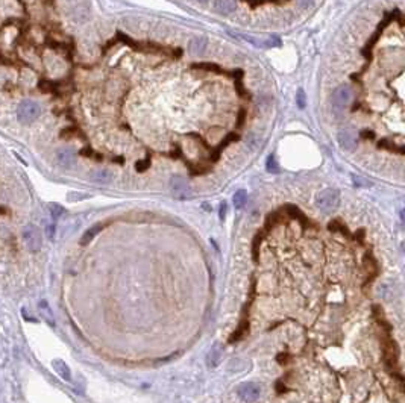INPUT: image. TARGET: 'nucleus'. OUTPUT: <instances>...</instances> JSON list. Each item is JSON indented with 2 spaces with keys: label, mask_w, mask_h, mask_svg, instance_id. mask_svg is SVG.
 I'll use <instances>...</instances> for the list:
<instances>
[{
  "label": "nucleus",
  "mask_w": 405,
  "mask_h": 403,
  "mask_svg": "<svg viewBox=\"0 0 405 403\" xmlns=\"http://www.w3.org/2000/svg\"><path fill=\"white\" fill-rule=\"evenodd\" d=\"M296 102H298V106H299V108H305V94H304V91H299V92H298Z\"/></svg>",
  "instance_id": "obj_24"
},
{
  "label": "nucleus",
  "mask_w": 405,
  "mask_h": 403,
  "mask_svg": "<svg viewBox=\"0 0 405 403\" xmlns=\"http://www.w3.org/2000/svg\"><path fill=\"white\" fill-rule=\"evenodd\" d=\"M21 236H23V241H25V246L29 252H32V253L40 252V249L43 246V235L37 226L26 224L25 227H23Z\"/></svg>",
  "instance_id": "obj_3"
},
{
  "label": "nucleus",
  "mask_w": 405,
  "mask_h": 403,
  "mask_svg": "<svg viewBox=\"0 0 405 403\" xmlns=\"http://www.w3.org/2000/svg\"><path fill=\"white\" fill-rule=\"evenodd\" d=\"M222 349H220V346L216 343L214 344L211 349H209V352H208V355H206V365L209 367V368H216L217 365H219V362H220V359H222Z\"/></svg>",
  "instance_id": "obj_10"
},
{
  "label": "nucleus",
  "mask_w": 405,
  "mask_h": 403,
  "mask_svg": "<svg viewBox=\"0 0 405 403\" xmlns=\"http://www.w3.org/2000/svg\"><path fill=\"white\" fill-rule=\"evenodd\" d=\"M170 189L176 199H190L192 197V188H190L188 182L181 176H173L170 180Z\"/></svg>",
  "instance_id": "obj_6"
},
{
  "label": "nucleus",
  "mask_w": 405,
  "mask_h": 403,
  "mask_svg": "<svg viewBox=\"0 0 405 403\" xmlns=\"http://www.w3.org/2000/svg\"><path fill=\"white\" fill-rule=\"evenodd\" d=\"M56 162L62 169H71L76 162V155L71 149L62 147V149L56 150Z\"/></svg>",
  "instance_id": "obj_7"
},
{
  "label": "nucleus",
  "mask_w": 405,
  "mask_h": 403,
  "mask_svg": "<svg viewBox=\"0 0 405 403\" xmlns=\"http://www.w3.org/2000/svg\"><path fill=\"white\" fill-rule=\"evenodd\" d=\"M351 99H352V90L348 84H343L339 88H336L334 92H332V97H331L332 105H334L337 109H343L345 106H348Z\"/></svg>",
  "instance_id": "obj_5"
},
{
  "label": "nucleus",
  "mask_w": 405,
  "mask_h": 403,
  "mask_svg": "<svg viewBox=\"0 0 405 403\" xmlns=\"http://www.w3.org/2000/svg\"><path fill=\"white\" fill-rule=\"evenodd\" d=\"M46 233H47V236H49V238L52 240L53 236H55V224H47V227H46Z\"/></svg>",
  "instance_id": "obj_25"
},
{
  "label": "nucleus",
  "mask_w": 405,
  "mask_h": 403,
  "mask_svg": "<svg viewBox=\"0 0 405 403\" xmlns=\"http://www.w3.org/2000/svg\"><path fill=\"white\" fill-rule=\"evenodd\" d=\"M49 211H51V216H52L53 220H58L65 212V209L61 205H58V203H51L49 205Z\"/></svg>",
  "instance_id": "obj_19"
},
{
  "label": "nucleus",
  "mask_w": 405,
  "mask_h": 403,
  "mask_svg": "<svg viewBox=\"0 0 405 403\" xmlns=\"http://www.w3.org/2000/svg\"><path fill=\"white\" fill-rule=\"evenodd\" d=\"M193 68H199V70H206V72H216V73H220L222 70L219 65L216 64H211V62H201V64H195Z\"/></svg>",
  "instance_id": "obj_18"
},
{
  "label": "nucleus",
  "mask_w": 405,
  "mask_h": 403,
  "mask_svg": "<svg viewBox=\"0 0 405 403\" xmlns=\"http://www.w3.org/2000/svg\"><path fill=\"white\" fill-rule=\"evenodd\" d=\"M261 390L263 388H261V385L256 382H243L242 385L237 387V394L243 402L252 403L261 396Z\"/></svg>",
  "instance_id": "obj_4"
},
{
  "label": "nucleus",
  "mask_w": 405,
  "mask_h": 403,
  "mask_svg": "<svg viewBox=\"0 0 405 403\" xmlns=\"http://www.w3.org/2000/svg\"><path fill=\"white\" fill-rule=\"evenodd\" d=\"M261 238H263V235H256L255 240H253V259L258 261V244L261 243Z\"/></svg>",
  "instance_id": "obj_22"
},
{
  "label": "nucleus",
  "mask_w": 405,
  "mask_h": 403,
  "mask_svg": "<svg viewBox=\"0 0 405 403\" xmlns=\"http://www.w3.org/2000/svg\"><path fill=\"white\" fill-rule=\"evenodd\" d=\"M40 114H41V108L34 100H23L18 105V109H17V118H18V122L23 123V125L34 123L40 117Z\"/></svg>",
  "instance_id": "obj_2"
},
{
  "label": "nucleus",
  "mask_w": 405,
  "mask_h": 403,
  "mask_svg": "<svg viewBox=\"0 0 405 403\" xmlns=\"http://www.w3.org/2000/svg\"><path fill=\"white\" fill-rule=\"evenodd\" d=\"M235 8H237L235 0H214V9L219 14H223V15L232 14Z\"/></svg>",
  "instance_id": "obj_11"
},
{
  "label": "nucleus",
  "mask_w": 405,
  "mask_h": 403,
  "mask_svg": "<svg viewBox=\"0 0 405 403\" xmlns=\"http://www.w3.org/2000/svg\"><path fill=\"white\" fill-rule=\"evenodd\" d=\"M114 175L106 170V169H99V170H94L91 175H90V179L96 183H109L112 180Z\"/></svg>",
  "instance_id": "obj_12"
},
{
  "label": "nucleus",
  "mask_w": 405,
  "mask_h": 403,
  "mask_svg": "<svg viewBox=\"0 0 405 403\" xmlns=\"http://www.w3.org/2000/svg\"><path fill=\"white\" fill-rule=\"evenodd\" d=\"M149 164H151V159L148 158V159H145V161H141V162H137V165H135V169L138 170V172H145L148 167H149Z\"/></svg>",
  "instance_id": "obj_23"
},
{
  "label": "nucleus",
  "mask_w": 405,
  "mask_h": 403,
  "mask_svg": "<svg viewBox=\"0 0 405 403\" xmlns=\"http://www.w3.org/2000/svg\"><path fill=\"white\" fill-rule=\"evenodd\" d=\"M225 216H226V203L223 202V203L220 205V219L223 220V219H225Z\"/></svg>",
  "instance_id": "obj_26"
},
{
  "label": "nucleus",
  "mask_w": 405,
  "mask_h": 403,
  "mask_svg": "<svg viewBox=\"0 0 405 403\" xmlns=\"http://www.w3.org/2000/svg\"><path fill=\"white\" fill-rule=\"evenodd\" d=\"M196 2H201V3H205V2H208V0H196Z\"/></svg>",
  "instance_id": "obj_28"
},
{
  "label": "nucleus",
  "mask_w": 405,
  "mask_h": 403,
  "mask_svg": "<svg viewBox=\"0 0 405 403\" xmlns=\"http://www.w3.org/2000/svg\"><path fill=\"white\" fill-rule=\"evenodd\" d=\"M248 327H249V323L245 320V321H242V324H240V327H238L234 334L231 335V338H229V343H234V341H237V340H240L242 338V335L245 334V332L248 330Z\"/></svg>",
  "instance_id": "obj_17"
},
{
  "label": "nucleus",
  "mask_w": 405,
  "mask_h": 403,
  "mask_svg": "<svg viewBox=\"0 0 405 403\" xmlns=\"http://www.w3.org/2000/svg\"><path fill=\"white\" fill-rule=\"evenodd\" d=\"M340 203V193L337 189H323L316 197V206L323 212V214H329V212L336 211Z\"/></svg>",
  "instance_id": "obj_1"
},
{
  "label": "nucleus",
  "mask_w": 405,
  "mask_h": 403,
  "mask_svg": "<svg viewBox=\"0 0 405 403\" xmlns=\"http://www.w3.org/2000/svg\"><path fill=\"white\" fill-rule=\"evenodd\" d=\"M38 308H40V313H41V315L44 317V320L53 326V323H55V321H53V314H52V311H51L49 305H47V302H46V300H41Z\"/></svg>",
  "instance_id": "obj_15"
},
{
  "label": "nucleus",
  "mask_w": 405,
  "mask_h": 403,
  "mask_svg": "<svg viewBox=\"0 0 405 403\" xmlns=\"http://www.w3.org/2000/svg\"><path fill=\"white\" fill-rule=\"evenodd\" d=\"M266 169H267V172H270V173H278V165H276V162H275V156H273V155H270V156L267 158Z\"/></svg>",
  "instance_id": "obj_21"
},
{
  "label": "nucleus",
  "mask_w": 405,
  "mask_h": 403,
  "mask_svg": "<svg viewBox=\"0 0 405 403\" xmlns=\"http://www.w3.org/2000/svg\"><path fill=\"white\" fill-rule=\"evenodd\" d=\"M208 47V41L205 37H195L188 44V50L193 56H202Z\"/></svg>",
  "instance_id": "obj_9"
},
{
  "label": "nucleus",
  "mask_w": 405,
  "mask_h": 403,
  "mask_svg": "<svg viewBox=\"0 0 405 403\" xmlns=\"http://www.w3.org/2000/svg\"><path fill=\"white\" fill-rule=\"evenodd\" d=\"M328 227H329L331 230H334V232H337V230H339V232H342L343 235H348V233H349V232H348V229H346V227H345V226H343V224H342L339 220H334L332 223H329V226H328Z\"/></svg>",
  "instance_id": "obj_20"
},
{
  "label": "nucleus",
  "mask_w": 405,
  "mask_h": 403,
  "mask_svg": "<svg viewBox=\"0 0 405 403\" xmlns=\"http://www.w3.org/2000/svg\"><path fill=\"white\" fill-rule=\"evenodd\" d=\"M52 367L61 376V379H64V381H67V382L71 381V371H70L68 365L62 359H53L52 361Z\"/></svg>",
  "instance_id": "obj_13"
},
{
  "label": "nucleus",
  "mask_w": 405,
  "mask_h": 403,
  "mask_svg": "<svg viewBox=\"0 0 405 403\" xmlns=\"http://www.w3.org/2000/svg\"><path fill=\"white\" fill-rule=\"evenodd\" d=\"M232 200H234V206H235L237 209H242V208L246 205V200H248V194H246L245 189H240V191H237V193L234 194Z\"/></svg>",
  "instance_id": "obj_16"
},
{
  "label": "nucleus",
  "mask_w": 405,
  "mask_h": 403,
  "mask_svg": "<svg viewBox=\"0 0 405 403\" xmlns=\"http://www.w3.org/2000/svg\"><path fill=\"white\" fill-rule=\"evenodd\" d=\"M337 141L342 149L352 150L356 146V134L352 129H343L337 134Z\"/></svg>",
  "instance_id": "obj_8"
},
{
  "label": "nucleus",
  "mask_w": 405,
  "mask_h": 403,
  "mask_svg": "<svg viewBox=\"0 0 405 403\" xmlns=\"http://www.w3.org/2000/svg\"><path fill=\"white\" fill-rule=\"evenodd\" d=\"M103 229V224L102 223H98V224H93L90 229L85 230V233L82 235V238H81V246H87L90 244L93 240H94V236H96L99 232H102Z\"/></svg>",
  "instance_id": "obj_14"
},
{
  "label": "nucleus",
  "mask_w": 405,
  "mask_h": 403,
  "mask_svg": "<svg viewBox=\"0 0 405 403\" xmlns=\"http://www.w3.org/2000/svg\"><path fill=\"white\" fill-rule=\"evenodd\" d=\"M299 3H301L302 8H308L309 5L313 3V0H299Z\"/></svg>",
  "instance_id": "obj_27"
}]
</instances>
